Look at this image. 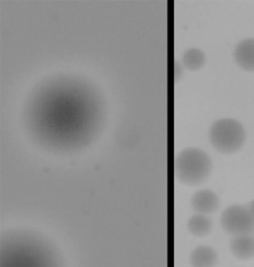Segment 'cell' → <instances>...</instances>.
Wrapping results in <instances>:
<instances>
[{"label": "cell", "instance_id": "1", "mask_svg": "<svg viewBox=\"0 0 254 267\" xmlns=\"http://www.w3.org/2000/svg\"><path fill=\"white\" fill-rule=\"evenodd\" d=\"M29 136L54 153H75L97 140L105 120L101 93L78 77L42 81L29 95L23 113Z\"/></svg>", "mask_w": 254, "mask_h": 267}, {"label": "cell", "instance_id": "2", "mask_svg": "<svg viewBox=\"0 0 254 267\" xmlns=\"http://www.w3.org/2000/svg\"><path fill=\"white\" fill-rule=\"evenodd\" d=\"M0 267H65L55 243L29 228L5 232L0 241Z\"/></svg>", "mask_w": 254, "mask_h": 267}, {"label": "cell", "instance_id": "3", "mask_svg": "<svg viewBox=\"0 0 254 267\" xmlns=\"http://www.w3.org/2000/svg\"><path fill=\"white\" fill-rule=\"evenodd\" d=\"M212 171V161L203 150L186 149L175 156L174 174L181 183L189 186L203 184Z\"/></svg>", "mask_w": 254, "mask_h": 267}, {"label": "cell", "instance_id": "4", "mask_svg": "<svg viewBox=\"0 0 254 267\" xmlns=\"http://www.w3.org/2000/svg\"><path fill=\"white\" fill-rule=\"evenodd\" d=\"M209 136L215 150L223 154H232L242 149L246 134L241 122L235 119L224 118L213 123Z\"/></svg>", "mask_w": 254, "mask_h": 267}, {"label": "cell", "instance_id": "5", "mask_svg": "<svg viewBox=\"0 0 254 267\" xmlns=\"http://www.w3.org/2000/svg\"><path fill=\"white\" fill-rule=\"evenodd\" d=\"M221 226L228 234L235 236L252 234L254 221L247 207L233 204L224 209L221 216Z\"/></svg>", "mask_w": 254, "mask_h": 267}, {"label": "cell", "instance_id": "6", "mask_svg": "<svg viewBox=\"0 0 254 267\" xmlns=\"http://www.w3.org/2000/svg\"><path fill=\"white\" fill-rule=\"evenodd\" d=\"M220 200L217 194L211 190H200L191 198V207L197 213H213L219 208Z\"/></svg>", "mask_w": 254, "mask_h": 267}, {"label": "cell", "instance_id": "7", "mask_svg": "<svg viewBox=\"0 0 254 267\" xmlns=\"http://www.w3.org/2000/svg\"><path fill=\"white\" fill-rule=\"evenodd\" d=\"M234 59L243 70L254 72V39H244L236 46Z\"/></svg>", "mask_w": 254, "mask_h": 267}, {"label": "cell", "instance_id": "8", "mask_svg": "<svg viewBox=\"0 0 254 267\" xmlns=\"http://www.w3.org/2000/svg\"><path fill=\"white\" fill-rule=\"evenodd\" d=\"M230 250L237 259L248 260L254 258V236L253 234L235 236L230 243Z\"/></svg>", "mask_w": 254, "mask_h": 267}, {"label": "cell", "instance_id": "9", "mask_svg": "<svg viewBox=\"0 0 254 267\" xmlns=\"http://www.w3.org/2000/svg\"><path fill=\"white\" fill-rule=\"evenodd\" d=\"M217 263V252L207 246L197 247L190 255V264L193 267H215Z\"/></svg>", "mask_w": 254, "mask_h": 267}, {"label": "cell", "instance_id": "10", "mask_svg": "<svg viewBox=\"0 0 254 267\" xmlns=\"http://www.w3.org/2000/svg\"><path fill=\"white\" fill-rule=\"evenodd\" d=\"M212 221L202 213H196L188 221V230L195 236H205L212 230Z\"/></svg>", "mask_w": 254, "mask_h": 267}, {"label": "cell", "instance_id": "11", "mask_svg": "<svg viewBox=\"0 0 254 267\" xmlns=\"http://www.w3.org/2000/svg\"><path fill=\"white\" fill-rule=\"evenodd\" d=\"M205 54L198 48H190L184 51L183 56H182V65L190 71L202 69L205 64Z\"/></svg>", "mask_w": 254, "mask_h": 267}, {"label": "cell", "instance_id": "12", "mask_svg": "<svg viewBox=\"0 0 254 267\" xmlns=\"http://www.w3.org/2000/svg\"><path fill=\"white\" fill-rule=\"evenodd\" d=\"M183 74V68H182V63L179 61L174 62V79L175 81H179Z\"/></svg>", "mask_w": 254, "mask_h": 267}, {"label": "cell", "instance_id": "13", "mask_svg": "<svg viewBox=\"0 0 254 267\" xmlns=\"http://www.w3.org/2000/svg\"><path fill=\"white\" fill-rule=\"evenodd\" d=\"M247 209H248V211H250L251 216H252L253 221H254V200H253V201H252L250 204H248V206H247Z\"/></svg>", "mask_w": 254, "mask_h": 267}]
</instances>
